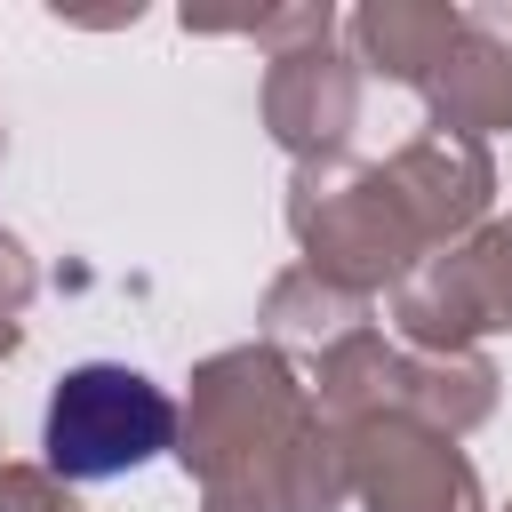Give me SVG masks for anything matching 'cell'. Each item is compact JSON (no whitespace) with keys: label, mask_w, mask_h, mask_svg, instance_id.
Listing matches in <instances>:
<instances>
[{"label":"cell","mask_w":512,"mask_h":512,"mask_svg":"<svg viewBox=\"0 0 512 512\" xmlns=\"http://www.w3.org/2000/svg\"><path fill=\"white\" fill-rule=\"evenodd\" d=\"M312 416V392L288 352L224 344L192 360L176 400V464L200 488V512H280V464Z\"/></svg>","instance_id":"6da1fadb"},{"label":"cell","mask_w":512,"mask_h":512,"mask_svg":"<svg viewBox=\"0 0 512 512\" xmlns=\"http://www.w3.org/2000/svg\"><path fill=\"white\" fill-rule=\"evenodd\" d=\"M280 216H288V240L304 248V272H320L352 296H392L424 264V240H416L400 192L384 184V160H352V152L296 160Z\"/></svg>","instance_id":"7a4b0ae2"},{"label":"cell","mask_w":512,"mask_h":512,"mask_svg":"<svg viewBox=\"0 0 512 512\" xmlns=\"http://www.w3.org/2000/svg\"><path fill=\"white\" fill-rule=\"evenodd\" d=\"M40 448L56 480H120L152 456H176V392L152 384L128 360H80L56 376L48 416H40Z\"/></svg>","instance_id":"3957f363"},{"label":"cell","mask_w":512,"mask_h":512,"mask_svg":"<svg viewBox=\"0 0 512 512\" xmlns=\"http://www.w3.org/2000/svg\"><path fill=\"white\" fill-rule=\"evenodd\" d=\"M512 328V216L432 248L392 288V336L408 352H480V336Z\"/></svg>","instance_id":"277c9868"},{"label":"cell","mask_w":512,"mask_h":512,"mask_svg":"<svg viewBox=\"0 0 512 512\" xmlns=\"http://www.w3.org/2000/svg\"><path fill=\"white\" fill-rule=\"evenodd\" d=\"M352 504L360 512H488L472 456L424 416H376L352 432Z\"/></svg>","instance_id":"5b68a950"},{"label":"cell","mask_w":512,"mask_h":512,"mask_svg":"<svg viewBox=\"0 0 512 512\" xmlns=\"http://www.w3.org/2000/svg\"><path fill=\"white\" fill-rule=\"evenodd\" d=\"M256 112H264V136H272L288 160H328V152H344L352 128H360V64H352V48L312 40V48L264 56Z\"/></svg>","instance_id":"8992f818"},{"label":"cell","mask_w":512,"mask_h":512,"mask_svg":"<svg viewBox=\"0 0 512 512\" xmlns=\"http://www.w3.org/2000/svg\"><path fill=\"white\" fill-rule=\"evenodd\" d=\"M384 184L400 192V208H408L424 256L448 248V240H464V232H480V224L496 216V160H488L480 136L416 128V136L384 160Z\"/></svg>","instance_id":"52a82bcc"},{"label":"cell","mask_w":512,"mask_h":512,"mask_svg":"<svg viewBox=\"0 0 512 512\" xmlns=\"http://www.w3.org/2000/svg\"><path fill=\"white\" fill-rule=\"evenodd\" d=\"M416 96H424L432 128L488 144L496 128H512V32L464 8V32L448 40V56L432 64V80Z\"/></svg>","instance_id":"ba28073f"},{"label":"cell","mask_w":512,"mask_h":512,"mask_svg":"<svg viewBox=\"0 0 512 512\" xmlns=\"http://www.w3.org/2000/svg\"><path fill=\"white\" fill-rule=\"evenodd\" d=\"M456 32H464V8L456 0H360L344 16L352 64L376 72V80H400V88H424Z\"/></svg>","instance_id":"9c48e42d"},{"label":"cell","mask_w":512,"mask_h":512,"mask_svg":"<svg viewBox=\"0 0 512 512\" xmlns=\"http://www.w3.org/2000/svg\"><path fill=\"white\" fill-rule=\"evenodd\" d=\"M256 328H264L272 352L320 360V352H336L344 336L368 328V296H352V288H336V280L288 264V272H272V288H264V304H256Z\"/></svg>","instance_id":"30bf717a"},{"label":"cell","mask_w":512,"mask_h":512,"mask_svg":"<svg viewBox=\"0 0 512 512\" xmlns=\"http://www.w3.org/2000/svg\"><path fill=\"white\" fill-rule=\"evenodd\" d=\"M496 384L504 376H496L488 352H408V368H400V416H424L448 440H464V432H480L496 416Z\"/></svg>","instance_id":"8fae6325"},{"label":"cell","mask_w":512,"mask_h":512,"mask_svg":"<svg viewBox=\"0 0 512 512\" xmlns=\"http://www.w3.org/2000/svg\"><path fill=\"white\" fill-rule=\"evenodd\" d=\"M344 504H352V432H336L312 408L280 464V512H344Z\"/></svg>","instance_id":"7c38bea8"},{"label":"cell","mask_w":512,"mask_h":512,"mask_svg":"<svg viewBox=\"0 0 512 512\" xmlns=\"http://www.w3.org/2000/svg\"><path fill=\"white\" fill-rule=\"evenodd\" d=\"M264 56H288V48H312V40H336V8L328 0H296V8H272L256 24H240Z\"/></svg>","instance_id":"4fadbf2b"},{"label":"cell","mask_w":512,"mask_h":512,"mask_svg":"<svg viewBox=\"0 0 512 512\" xmlns=\"http://www.w3.org/2000/svg\"><path fill=\"white\" fill-rule=\"evenodd\" d=\"M0 512H80V488L48 464H0Z\"/></svg>","instance_id":"5bb4252c"},{"label":"cell","mask_w":512,"mask_h":512,"mask_svg":"<svg viewBox=\"0 0 512 512\" xmlns=\"http://www.w3.org/2000/svg\"><path fill=\"white\" fill-rule=\"evenodd\" d=\"M32 288H40V264H32V248L0 224V320H24Z\"/></svg>","instance_id":"9a60e30c"},{"label":"cell","mask_w":512,"mask_h":512,"mask_svg":"<svg viewBox=\"0 0 512 512\" xmlns=\"http://www.w3.org/2000/svg\"><path fill=\"white\" fill-rule=\"evenodd\" d=\"M16 344H24V320H0V360H16Z\"/></svg>","instance_id":"2e32d148"},{"label":"cell","mask_w":512,"mask_h":512,"mask_svg":"<svg viewBox=\"0 0 512 512\" xmlns=\"http://www.w3.org/2000/svg\"><path fill=\"white\" fill-rule=\"evenodd\" d=\"M0 152H8V128H0Z\"/></svg>","instance_id":"e0dca14e"},{"label":"cell","mask_w":512,"mask_h":512,"mask_svg":"<svg viewBox=\"0 0 512 512\" xmlns=\"http://www.w3.org/2000/svg\"><path fill=\"white\" fill-rule=\"evenodd\" d=\"M0 464H8V456H0Z\"/></svg>","instance_id":"ac0fdd59"},{"label":"cell","mask_w":512,"mask_h":512,"mask_svg":"<svg viewBox=\"0 0 512 512\" xmlns=\"http://www.w3.org/2000/svg\"><path fill=\"white\" fill-rule=\"evenodd\" d=\"M504 512H512V504H504Z\"/></svg>","instance_id":"d6986e66"}]
</instances>
